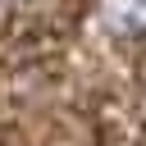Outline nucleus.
Wrapping results in <instances>:
<instances>
[{
  "mask_svg": "<svg viewBox=\"0 0 146 146\" xmlns=\"http://www.w3.org/2000/svg\"><path fill=\"white\" fill-rule=\"evenodd\" d=\"M100 18L123 41L146 36V0H100Z\"/></svg>",
  "mask_w": 146,
  "mask_h": 146,
  "instance_id": "1",
  "label": "nucleus"
}]
</instances>
